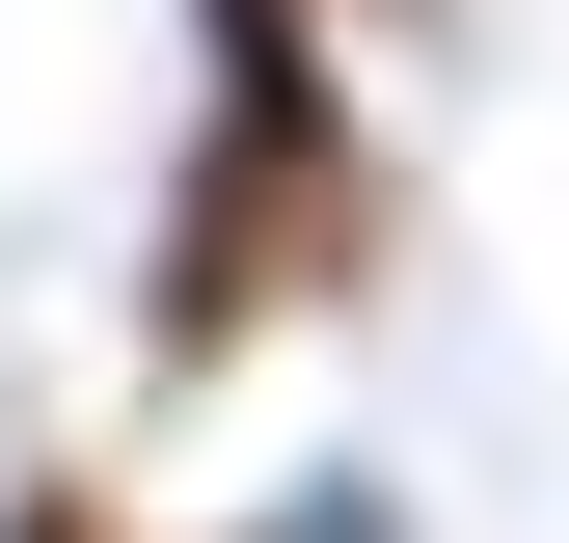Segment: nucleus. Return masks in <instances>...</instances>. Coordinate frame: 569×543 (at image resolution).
Segmentation results:
<instances>
[{"instance_id": "3", "label": "nucleus", "mask_w": 569, "mask_h": 543, "mask_svg": "<svg viewBox=\"0 0 569 543\" xmlns=\"http://www.w3.org/2000/svg\"><path fill=\"white\" fill-rule=\"evenodd\" d=\"M271 516H299V543H407V490H380V462H326V490H271Z\"/></svg>"}, {"instance_id": "2", "label": "nucleus", "mask_w": 569, "mask_h": 543, "mask_svg": "<svg viewBox=\"0 0 569 543\" xmlns=\"http://www.w3.org/2000/svg\"><path fill=\"white\" fill-rule=\"evenodd\" d=\"M0 543H136V516L82 490V462H0Z\"/></svg>"}, {"instance_id": "5", "label": "nucleus", "mask_w": 569, "mask_h": 543, "mask_svg": "<svg viewBox=\"0 0 569 543\" xmlns=\"http://www.w3.org/2000/svg\"><path fill=\"white\" fill-rule=\"evenodd\" d=\"M218 543H299V516H218Z\"/></svg>"}, {"instance_id": "1", "label": "nucleus", "mask_w": 569, "mask_h": 543, "mask_svg": "<svg viewBox=\"0 0 569 543\" xmlns=\"http://www.w3.org/2000/svg\"><path fill=\"white\" fill-rule=\"evenodd\" d=\"M352 272H380L352 0H190V136H163V218H136V381H244Z\"/></svg>"}, {"instance_id": "4", "label": "nucleus", "mask_w": 569, "mask_h": 543, "mask_svg": "<svg viewBox=\"0 0 569 543\" xmlns=\"http://www.w3.org/2000/svg\"><path fill=\"white\" fill-rule=\"evenodd\" d=\"M352 28H461V0H352Z\"/></svg>"}]
</instances>
